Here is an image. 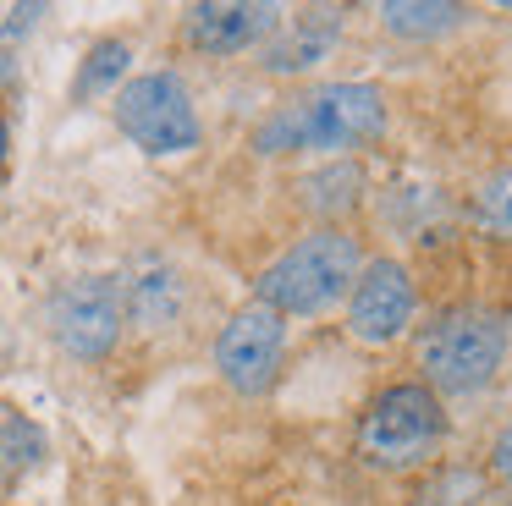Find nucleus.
<instances>
[{
    "mask_svg": "<svg viewBox=\"0 0 512 506\" xmlns=\"http://www.w3.org/2000/svg\"><path fill=\"white\" fill-rule=\"evenodd\" d=\"M391 127L386 94L375 83H320L292 94L254 127V154L287 160V154H325V160H353L358 149L380 143Z\"/></svg>",
    "mask_w": 512,
    "mask_h": 506,
    "instance_id": "1",
    "label": "nucleus"
},
{
    "mask_svg": "<svg viewBox=\"0 0 512 506\" xmlns=\"http://www.w3.org/2000/svg\"><path fill=\"white\" fill-rule=\"evenodd\" d=\"M512 352V319L485 303H452L430 314L413 341V380H424L441 402H474L501 380Z\"/></svg>",
    "mask_w": 512,
    "mask_h": 506,
    "instance_id": "2",
    "label": "nucleus"
},
{
    "mask_svg": "<svg viewBox=\"0 0 512 506\" xmlns=\"http://www.w3.org/2000/svg\"><path fill=\"white\" fill-rule=\"evenodd\" d=\"M452 440V413L424 380H391L358 407L353 457L380 479L430 473Z\"/></svg>",
    "mask_w": 512,
    "mask_h": 506,
    "instance_id": "3",
    "label": "nucleus"
},
{
    "mask_svg": "<svg viewBox=\"0 0 512 506\" xmlns=\"http://www.w3.org/2000/svg\"><path fill=\"white\" fill-rule=\"evenodd\" d=\"M358 270H364V242L347 226H314L259 270L254 303H265L281 319L331 314L336 303H347Z\"/></svg>",
    "mask_w": 512,
    "mask_h": 506,
    "instance_id": "4",
    "label": "nucleus"
},
{
    "mask_svg": "<svg viewBox=\"0 0 512 506\" xmlns=\"http://www.w3.org/2000/svg\"><path fill=\"white\" fill-rule=\"evenodd\" d=\"M111 116L127 143L144 154H193L204 143V121L193 105V88L177 72H138L111 94Z\"/></svg>",
    "mask_w": 512,
    "mask_h": 506,
    "instance_id": "5",
    "label": "nucleus"
},
{
    "mask_svg": "<svg viewBox=\"0 0 512 506\" xmlns=\"http://www.w3.org/2000/svg\"><path fill=\"white\" fill-rule=\"evenodd\" d=\"M45 330L78 363L111 358L122 330H127L122 281L116 275H72V281H61L45 303Z\"/></svg>",
    "mask_w": 512,
    "mask_h": 506,
    "instance_id": "6",
    "label": "nucleus"
},
{
    "mask_svg": "<svg viewBox=\"0 0 512 506\" xmlns=\"http://www.w3.org/2000/svg\"><path fill=\"white\" fill-rule=\"evenodd\" d=\"M413 314H419V281L402 259L380 253V259H364L353 292H347L342 325L358 347H397L413 330Z\"/></svg>",
    "mask_w": 512,
    "mask_h": 506,
    "instance_id": "7",
    "label": "nucleus"
},
{
    "mask_svg": "<svg viewBox=\"0 0 512 506\" xmlns=\"http://www.w3.org/2000/svg\"><path fill=\"white\" fill-rule=\"evenodd\" d=\"M287 363V319L265 303H243L215 336V374L237 396H270Z\"/></svg>",
    "mask_w": 512,
    "mask_h": 506,
    "instance_id": "8",
    "label": "nucleus"
},
{
    "mask_svg": "<svg viewBox=\"0 0 512 506\" xmlns=\"http://www.w3.org/2000/svg\"><path fill=\"white\" fill-rule=\"evenodd\" d=\"M281 17L287 6H270V0H204L182 11V39L199 55H248L265 50Z\"/></svg>",
    "mask_w": 512,
    "mask_h": 506,
    "instance_id": "9",
    "label": "nucleus"
},
{
    "mask_svg": "<svg viewBox=\"0 0 512 506\" xmlns=\"http://www.w3.org/2000/svg\"><path fill=\"white\" fill-rule=\"evenodd\" d=\"M342 44V11L336 6H303V11H287L281 28L270 33V44L259 50V66L270 77H298V72H314L325 55Z\"/></svg>",
    "mask_w": 512,
    "mask_h": 506,
    "instance_id": "10",
    "label": "nucleus"
},
{
    "mask_svg": "<svg viewBox=\"0 0 512 506\" xmlns=\"http://www.w3.org/2000/svg\"><path fill=\"white\" fill-rule=\"evenodd\" d=\"M116 281H122L127 325H138V330H171L182 319V308H188V281H182V270L171 259H160V253H144V259L127 275H116Z\"/></svg>",
    "mask_w": 512,
    "mask_h": 506,
    "instance_id": "11",
    "label": "nucleus"
},
{
    "mask_svg": "<svg viewBox=\"0 0 512 506\" xmlns=\"http://www.w3.org/2000/svg\"><path fill=\"white\" fill-rule=\"evenodd\" d=\"M474 11L457 6V0H386L380 6V28L397 44H441L457 28H468Z\"/></svg>",
    "mask_w": 512,
    "mask_h": 506,
    "instance_id": "12",
    "label": "nucleus"
},
{
    "mask_svg": "<svg viewBox=\"0 0 512 506\" xmlns=\"http://www.w3.org/2000/svg\"><path fill=\"white\" fill-rule=\"evenodd\" d=\"M369 193V176L358 160H325L320 171L303 176V204L320 215V226H342Z\"/></svg>",
    "mask_w": 512,
    "mask_h": 506,
    "instance_id": "13",
    "label": "nucleus"
},
{
    "mask_svg": "<svg viewBox=\"0 0 512 506\" xmlns=\"http://www.w3.org/2000/svg\"><path fill=\"white\" fill-rule=\"evenodd\" d=\"M50 457V440L45 429L34 424L28 413H6L0 418V484H17Z\"/></svg>",
    "mask_w": 512,
    "mask_h": 506,
    "instance_id": "14",
    "label": "nucleus"
},
{
    "mask_svg": "<svg viewBox=\"0 0 512 506\" xmlns=\"http://www.w3.org/2000/svg\"><path fill=\"white\" fill-rule=\"evenodd\" d=\"M127 61H133L127 39L89 44V55L78 61V77H72V99H78V105H89V99H100V94H116V88L127 83Z\"/></svg>",
    "mask_w": 512,
    "mask_h": 506,
    "instance_id": "15",
    "label": "nucleus"
},
{
    "mask_svg": "<svg viewBox=\"0 0 512 506\" xmlns=\"http://www.w3.org/2000/svg\"><path fill=\"white\" fill-rule=\"evenodd\" d=\"M468 220H474L479 237L512 242V165L490 171L485 182L474 187V198H468Z\"/></svg>",
    "mask_w": 512,
    "mask_h": 506,
    "instance_id": "16",
    "label": "nucleus"
},
{
    "mask_svg": "<svg viewBox=\"0 0 512 506\" xmlns=\"http://www.w3.org/2000/svg\"><path fill=\"white\" fill-rule=\"evenodd\" d=\"M479 495V473L474 468H452V462H435L430 473H424V484L413 490L408 506H474Z\"/></svg>",
    "mask_w": 512,
    "mask_h": 506,
    "instance_id": "17",
    "label": "nucleus"
},
{
    "mask_svg": "<svg viewBox=\"0 0 512 506\" xmlns=\"http://www.w3.org/2000/svg\"><path fill=\"white\" fill-rule=\"evenodd\" d=\"M39 17H45V6H12V17L0 22V50H6V61H12V50L23 44V33L39 28Z\"/></svg>",
    "mask_w": 512,
    "mask_h": 506,
    "instance_id": "18",
    "label": "nucleus"
},
{
    "mask_svg": "<svg viewBox=\"0 0 512 506\" xmlns=\"http://www.w3.org/2000/svg\"><path fill=\"white\" fill-rule=\"evenodd\" d=\"M485 473H490L496 484H507V490H512V418L496 429V440H490V451H485Z\"/></svg>",
    "mask_w": 512,
    "mask_h": 506,
    "instance_id": "19",
    "label": "nucleus"
},
{
    "mask_svg": "<svg viewBox=\"0 0 512 506\" xmlns=\"http://www.w3.org/2000/svg\"><path fill=\"white\" fill-rule=\"evenodd\" d=\"M6 160H12V121L0 116V187H6Z\"/></svg>",
    "mask_w": 512,
    "mask_h": 506,
    "instance_id": "20",
    "label": "nucleus"
}]
</instances>
